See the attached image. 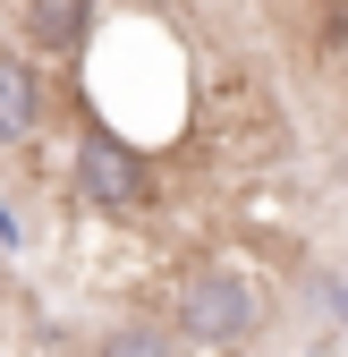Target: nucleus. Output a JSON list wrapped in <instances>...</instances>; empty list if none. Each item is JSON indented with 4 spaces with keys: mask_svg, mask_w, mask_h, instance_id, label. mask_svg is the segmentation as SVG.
Here are the masks:
<instances>
[{
    "mask_svg": "<svg viewBox=\"0 0 348 357\" xmlns=\"http://www.w3.org/2000/svg\"><path fill=\"white\" fill-rule=\"evenodd\" d=\"M255 289L238 281V273H196L187 289H179V332L187 340H212V349H230V340H246L255 332Z\"/></svg>",
    "mask_w": 348,
    "mask_h": 357,
    "instance_id": "nucleus-1",
    "label": "nucleus"
},
{
    "mask_svg": "<svg viewBox=\"0 0 348 357\" xmlns=\"http://www.w3.org/2000/svg\"><path fill=\"white\" fill-rule=\"evenodd\" d=\"M77 196L102 204V213H136L153 196V162L136 145H119V137H85L77 145Z\"/></svg>",
    "mask_w": 348,
    "mask_h": 357,
    "instance_id": "nucleus-2",
    "label": "nucleus"
},
{
    "mask_svg": "<svg viewBox=\"0 0 348 357\" xmlns=\"http://www.w3.org/2000/svg\"><path fill=\"white\" fill-rule=\"evenodd\" d=\"M94 26V0H26V43L34 52H77Z\"/></svg>",
    "mask_w": 348,
    "mask_h": 357,
    "instance_id": "nucleus-3",
    "label": "nucleus"
},
{
    "mask_svg": "<svg viewBox=\"0 0 348 357\" xmlns=\"http://www.w3.org/2000/svg\"><path fill=\"white\" fill-rule=\"evenodd\" d=\"M34 119H42V85H34V68H26V60H0V145H17Z\"/></svg>",
    "mask_w": 348,
    "mask_h": 357,
    "instance_id": "nucleus-4",
    "label": "nucleus"
},
{
    "mask_svg": "<svg viewBox=\"0 0 348 357\" xmlns=\"http://www.w3.org/2000/svg\"><path fill=\"white\" fill-rule=\"evenodd\" d=\"M102 357H170V332L161 324H119V332H102Z\"/></svg>",
    "mask_w": 348,
    "mask_h": 357,
    "instance_id": "nucleus-5",
    "label": "nucleus"
},
{
    "mask_svg": "<svg viewBox=\"0 0 348 357\" xmlns=\"http://www.w3.org/2000/svg\"><path fill=\"white\" fill-rule=\"evenodd\" d=\"M0 247H17V213L9 204H0Z\"/></svg>",
    "mask_w": 348,
    "mask_h": 357,
    "instance_id": "nucleus-6",
    "label": "nucleus"
}]
</instances>
